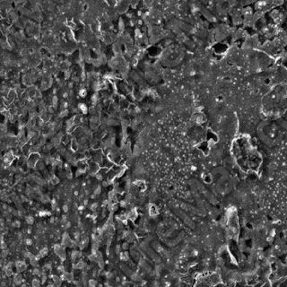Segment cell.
<instances>
[{"label": "cell", "mask_w": 287, "mask_h": 287, "mask_svg": "<svg viewBox=\"0 0 287 287\" xmlns=\"http://www.w3.org/2000/svg\"><path fill=\"white\" fill-rule=\"evenodd\" d=\"M54 252L56 253V255H58V257L61 260L66 259V251H65V247H63L61 244H56L53 247Z\"/></svg>", "instance_id": "6da1fadb"}, {"label": "cell", "mask_w": 287, "mask_h": 287, "mask_svg": "<svg viewBox=\"0 0 287 287\" xmlns=\"http://www.w3.org/2000/svg\"><path fill=\"white\" fill-rule=\"evenodd\" d=\"M14 267L17 270L16 273H23L24 271H26L28 268L27 264L25 263V261L24 260H17V261H14Z\"/></svg>", "instance_id": "7a4b0ae2"}, {"label": "cell", "mask_w": 287, "mask_h": 287, "mask_svg": "<svg viewBox=\"0 0 287 287\" xmlns=\"http://www.w3.org/2000/svg\"><path fill=\"white\" fill-rule=\"evenodd\" d=\"M13 283L16 286H18V285H22L24 283H25V280L24 279V277H23L21 273H15L13 275Z\"/></svg>", "instance_id": "3957f363"}, {"label": "cell", "mask_w": 287, "mask_h": 287, "mask_svg": "<svg viewBox=\"0 0 287 287\" xmlns=\"http://www.w3.org/2000/svg\"><path fill=\"white\" fill-rule=\"evenodd\" d=\"M48 253V249L45 247V248H42L41 250H40V251L38 252V254L37 255H35V256H36V257H37V259L39 260V259H41V258H43L44 257L47 256Z\"/></svg>", "instance_id": "277c9868"}, {"label": "cell", "mask_w": 287, "mask_h": 287, "mask_svg": "<svg viewBox=\"0 0 287 287\" xmlns=\"http://www.w3.org/2000/svg\"><path fill=\"white\" fill-rule=\"evenodd\" d=\"M52 282H53V284H54L56 287H60L62 284V280L61 278H60V276H58V275H53V277H52Z\"/></svg>", "instance_id": "5b68a950"}, {"label": "cell", "mask_w": 287, "mask_h": 287, "mask_svg": "<svg viewBox=\"0 0 287 287\" xmlns=\"http://www.w3.org/2000/svg\"><path fill=\"white\" fill-rule=\"evenodd\" d=\"M82 257V252L78 251V250H73L71 253V259L72 261H75L76 259H78Z\"/></svg>", "instance_id": "8992f818"}, {"label": "cell", "mask_w": 287, "mask_h": 287, "mask_svg": "<svg viewBox=\"0 0 287 287\" xmlns=\"http://www.w3.org/2000/svg\"><path fill=\"white\" fill-rule=\"evenodd\" d=\"M73 267H74V268H75V269L82 270V269H84V268H85V267H87V265H86L85 262H84V261L81 260V261H78L75 265H74Z\"/></svg>", "instance_id": "52a82bcc"}, {"label": "cell", "mask_w": 287, "mask_h": 287, "mask_svg": "<svg viewBox=\"0 0 287 287\" xmlns=\"http://www.w3.org/2000/svg\"><path fill=\"white\" fill-rule=\"evenodd\" d=\"M41 280L39 279V278H37V277H34L32 280H31V287H40L41 286Z\"/></svg>", "instance_id": "ba28073f"}, {"label": "cell", "mask_w": 287, "mask_h": 287, "mask_svg": "<svg viewBox=\"0 0 287 287\" xmlns=\"http://www.w3.org/2000/svg\"><path fill=\"white\" fill-rule=\"evenodd\" d=\"M9 255H10V250H9V249L2 250H1V252H0V257H1V258H6Z\"/></svg>", "instance_id": "9c48e42d"}, {"label": "cell", "mask_w": 287, "mask_h": 287, "mask_svg": "<svg viewBox=\"0 0 287 287\" xmlns=\"http://www.w3.org/2000/svg\"><path fill=\"white\" fill-rule=\"evenodd\" d=\"M21 225H22V223H21V221L20 220H14V222H11V224H10V226H11V228H12V229H13V228H20L21 227Z\"/></svg>", "instance_id": "30bf717a"}, {"label": "cell", "mask_w": 287, "mask_h": 287, "mask_svg": "<svg viewBox=\"0 0 287 287\" xmlns=\"http://www.w3.org/2000/svg\"><path fill=\"white\" fill-rule=\"evenodd\" d=\"M25 222L29 225H32L34 222V218L31 215H27V216H25Z\"/></svg>", "instance_id": "8fae6325"}, {"label": "cell", "mask_w": 287, "mask_h": 287, "mask_svg": "<svg viewBox=\"0 0 287 287\" xmlns=\"http://www.w3.org/2000/svg\"><path fill=\"white\" fill-rule=\"evenodd\" d=\"M31 274H32V275H34V276H41V269H40L39 267H35L34 269L31 271Z\"/></svg>", "instance_id": "7c38bea8"}, {"label": "cell", "mask_w": 287, "mask_h": 287, "mask_svg": "<svg viewBox=\"0 0 287 287\" xmlns=\"http://www.w3.org/2000/svg\"><path fill=\"white\" fill-rule=\"evenodd\" d=\"M149 212H150L151 215H157V214H158V210H157V208H156V206H155V205H151L150 209H149Z\"/></svg>", "instance_id": "4fadbf2b"}, {"label": "cell", "mask_w": 287, "mask_h": 287, "mask_svg": "<svg viewBox=\"0 0 287 287\" xmlns=\"http://www.w3.org/2000/svg\"><path fill=\"white\" fill-rule=\"evenodd\" d=\"M24 243L25 246L30 247L33 244V240H32V239H31V238H25L24 240Z\"/></svg>", "instance_id": "5bb4252c"}, {"label": "cell", "mask_w": 287, "mask_h": 287, "mask_svg": "<svg viewBox=\"0 0 287 287\" xmlns=\"http://www.w3.org/2000/svg\"><path fill=\"white\" fill-rule=\"evenodd\" d=\"M120 259L122 261H127L129 259V255L127 254V252L120 253Z\"/></svg>", "instance_id": "9a60e30c"}, {"label": "cell", "mask_w": 287, "mask_h": 287, "mask_svg": "<svg viewBox=\"0 0 287 287\" xmlns=\"http://www.w3.org/2000/svg\"><path fill=\"white\" fill-rule=\"evenodd\" d=\"M0 249H1V250H6V249H8V247H7V243L6 242V241H4V240H1V244H0Z\"/></svg>", "instance_id": "2e32d148"}, {"label": "cell", "mask_w": 287, "mask_h": 287, "mask_svg": "<svg viewBox=\"0 0 287 287\" xmlns=\"http://www.w3.org/2000/svg\"><path fill=\"white\" fill-rule=\"evenodd\" d=\"M57 271H58V273L60 274H63L64 272H65V267L63 266V265H60V266H58V267H57Z\"/></svg>", "instance_id": "e0dca14e"}, {"label": "cell", "mask_w": 287, "mask_h": 287, "mask_svg": "<svg viewBox=\"0 0 287 287\" xmlns=\"http://www.w3.org/2000/svg\"><path fill=\"white\" fill-rule=\"evenodd\" d=\"M46 215H50V213L47 212V211H40L39 212V216H41V217H43Z\"/></svg>", "instance_id": "ac0fdd59"}, {"label": "cell", "mask_w": 287, "mask_h": 287, "mask_svg": "<svg viewBox=\"0 0 287 287\" xmlns=\"http://www.w3.org/2000/svg\"><path fill=\"white\" fill-rule=\"evenodd\" d=\"M121 247H122V248H121L122 250H126L127 249H128V248H129V244H128V242H126H126L122 243V245H121Z\"/></svg>", "instance_id": "d6986e66"}, {"label": "cell", "mask_w": 287, "mask_h": 287, "mask_svg": "<svg viewBox=\"0 0 287 287\" xmlns=\"http://www.w3.org/2000/svg\"><path fill=\"white\" fill-rule=\"evenodd\" d=\"M105 275L108 279H112L113 276H114V273H111V272H107L105 273Z\"/></svg>", "instance_id": "ffe728a7"}, {"label": "cell", "mask_w": 287, "mask_h": 287, "mask_svg": "<svg viewBox=\"0 0 287 287\" xmlns=\"http://www.w3.org/2000/svg\"><path fill=\"white\" fill-rule=\"evenodd\" d=\"M25 234H27V235L32 234V229H31V227H29V228H27V229L25 230Z\"/></svg>", "instance_id": "44dd1931"}, {"label": "cell", "mask_w": 287, "mask_h": 287, "mask_svg": "<svg viewBox=\"0 0 287 287\" xmlns=\"http://www.w3.org/2000/svg\"><path fill=\"white\" fill-rule=\"evenodd\" d=\"M20 199H21V201H22V203H24V202H27V201H28L27 197H25L24 195H22V196H21V197H20Z\"/></svg>", "instance_id": "7402d4cb"}, {"label": "cell", "mask_w": 287, "mask_h": 287, "mask_svg": "<svg viewBox=\"0 0 287 287\" xmlns=\"http://www.w3.org/2000/svg\"><path fill=\"white\" fill-rule=\"evenodd\" d=\"M62 209H63V211H64L65 213H67V212H68V210H69L68 205H63V207H62Z\"/></svg>", "instance_id": "603a6c76"}, {"label": "cell", "mask_w": 287, "mask_h": 287, "mask_svg": "<svg viewBox=\"0 0 287 287\" xmlns=\"http://www.w3.org/2000/svg\"><path fill=\"white\" fill-rule=\"evenodd\" d=\"M58 178H56V177H54V178H52V179H51V182H52V184H57V183H58Z\"/></svg>", "instance_id": "cb8c5ba5"}, {"label": "cell", "mask_w": 287, "mask_h": 287, "mask_svg": "<svg viewBox=\"0 0 287 287\" xmlns=\"http://www.w3.org/2000/svg\"><path fill=\"white\" fill-rule=\"evenodd\" d=\"M98 207V204L97 203H94V204H92V205L91 206V209H92V211H95V209Z\"/></svg>", "instance_id": "d4e9b609"}, {"label": "cell", "mask_w": 287, "mask_h": 287, "mask_svg": "<svg viewBox=\"0 0 287 287\" xmlns=\"http://www.w3.org/2000/svg\"><path fill=\"white\" fill-rule=\"evenodd\" d=\"M120 245H117L115 253H116V254H119V253H120Z\"/></svg>", "instance_id": "484cf974"}, {"label": "cell", "mask_w": 287, "mask_h": 287, "mask_svg": "<svg viewBox=\"0 0 287 287\" xmlns=\"http://www.w3.org/2000/svg\"><path fill=\"white\" fill-rule=\"evenodd\" d=\"M21 287H31V285H29L28 284H23L21 285Z\"/></svg>", "instance_id": "4316f807"}, {"label": "cell", "mask_w": 287, "mask_h": 287, "mask_svg": "<svg viewBox=\"0 0 287 287\" xmlns=\"http://www.w3.org/2000/svg\"><path fill=\"white\" fill-rule=\"evenodd\" d=\"M50 222H51V223H54V222H55V218H54V217H51V218H50Z\"/></svg>", "instance_id": "83f0119b"}, {"label": "cell", "mask_w": 287, "mask_h": 287, "mask_svg": "<svg viewBox=\"0 0 287 287\" xmlns=\"http://www.w3.org/2000/svg\"><path fill=\"white\" fill-rule=\"evenodd\" d=\"M46 287H56V286H55L54 284H48V285H47Z\"/></svg>", "instance_id": "f1b7e54d"}]
</instances>
